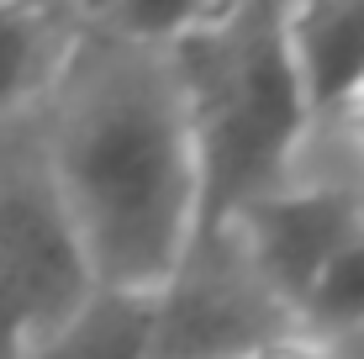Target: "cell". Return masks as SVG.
Listing matches in <instances>:
<instances>
[{
  "instance_id": "cell-1",
  "label": "cell",
  "mask_w": 364,
  "mask_h": 359,
  "mask_svg": "<svg viewBox=\"0 0 364 359\" xmlns=\"http://www.w3.org/2000/svg\"><path fill=\"white\" fill-rule=\"evenodd\" d=\"M95 291L164 296L196 259V154L169 64L122 58L64 106L48 159Z\"/></svg>"
},
{
  "instance_id": "cell-2",
  "label": "cell",
  "mask_w": 364,
  "mask_h": 359,
  "mask_svg": "<svg viewBox=\"0 0 364 359\" xmlns=\"http://www.w3.org/2000/svg\"><path fill=\"white\" fill-rule=\"evenodd\" d=\"M185 127L196 154V254L228 232L248 201L291 180L311 117L285 48L280 0H232L174 48Z\"/></svg>"
},
{
  "instance_id": "cell-3",
  "label": "cell",
  "mask_w": 364,
  "mask_h": 359,
  "mask_svg": "<svg viewBox=\"0 0 364 359\" xmlns=\"http://www.w3.org/2000/svg\"><path fill=\"white\" fill-rule=\"evenodd\" d=\"M95 296L48 175L0 180V359H27Z\"/></svg>"
},
{
  "instance_id": "cell-4",
  "label": "cell",
  "mask_w": 364,
  "mask_h": 359,
  "mask_svg": "<svg viewBox=\"0 0 364 359\" xmlns=\"http://www.w3.org/2000/svg\"><path fill=\"white\" fill-rule=\"evenodd\" d=\"M228 232L243 238V264L254 291L274 312L296 317L317 275L333 264L354 232H364V201L343 185L301 180V185H274L269 195L248 201L228 222Z\"/></svg>"
},
{
  "instance_id": "cell-5",
  "label": "cell",
  "mask_w": 364,
  "mask_h": 359,
  "mask_svg": "<svg viewBox=\"0 0 364 359\" xmlns=\"http://www.w3.org/2000/svg\"><path fill=\"white\" fill-rule=\"evenodd\" d=\"M280 21L311 117L348 111L364 90V0H280Z\"/></svg>"
},
{
  "instance_id": "cell-6",
  "label": "cell",
  "mask_w": 364,
  "mask_h": 359,
  "mask_svg": "<svg viewBox=\"0 0 364 359\" xmlns=\"http://www.w3.org/2000/svg\"><path fill=\"white\" fill-rule=\"evenodd\" d=\"M58 74V27L32 0H0V111L21 106Z\"/></svg>"
},
{
  "instance_id": "cell-7",
  "label": "cell",
  "mask_w": 364,
  "mask_h": 359,
  "mask_svg": "<svg viewBox=\"0 0 364 359\" xmlns=\"http://www.w3.org/2000/svg\"><path fill=\"white\" fill-rule=\"evenodd\" d=\"M296 328L317 333V338H338V333H364V232L333 254V264L317 275L296 312Z\"/></svg>"
},
{
  "instance_id": "cell-8",
  "label": "cell",
  "mask_w": 364,
  "mask_h": 359,
  "mask_svg": "<svg viewBox=\"0 0 364 359\" xmlns=\"http://www.w3.org/2000/svg\"><path fill=\"white\" fill-rule=\"evenodd\" d=\"M228 6L232 0H122V11L111 21H117L132 43H143V48H159V43L180 48L185 37L211 27Z\"/></svg>"
},
{
  "instance_id": "cell-9",
  "label": "cell",
  "mask_w": 364,
  "mask_h": 359,
  "mask_svg": "<svg viewBox=\"0 0 364 359\" xmlns=\"http://www.w3.org/2000/svg\"><path fill=\"white\" fill-rule=\"evenodd\" d=\"M237 359H338L328 338H317V333L285 323V328H269L264 338H254Z\"/></svg>"
},
{
  "instance_id": "cell-10",
  "label": "cell",
  "mask_w": 364,
  "mask_h": 359,
  "mask_svg": "<svg viewBox=\"0 0 364 359\" xmlns=\"http://www.w3.org/2000/svg\"><path fill=\"white\" fill-rule=\"evenodd\" d=\"M69 6L80 11L85 21H111V16L122 11V0H69Z\"/></svg>"
},
{
  "instance_id": "cell-11",
  "label": "cell",
  "mask_w": 364,
  "mask_h": 359,
  "mask_svg": "<svg viewBox=\"0 0 364 359\" xmlns=\"http://www.w3.org/2000/svg\"><path fill=\"white\" fill-rule=\"evenodd\" d=\"M348 122H354V132H359V143H364V90L354 95V101H348V111H343Z\"/></svg>"
},
{
  "instance_id": "cell-12",
  "label": "cell",
  "mask_w": 364,
  "mask_h": 359,
  "mask_svg": "<svg viewBox=\"0 0 364 359\" xmlns=\"http://www.w3.org/2000/svg\"><path fill=\"white\" fill-rule=\"evenodd\" d=\"M228 359H237V354H228Z\"/></svg>"
}]
</instances>
